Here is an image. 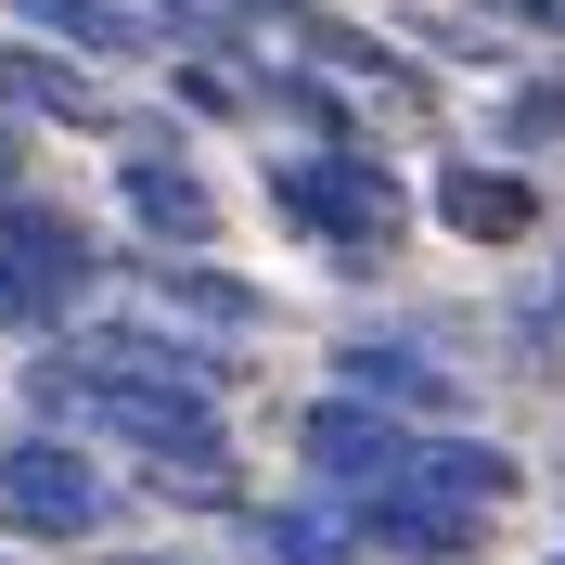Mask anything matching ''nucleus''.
I'll use <instances>...</instances> for the list:
<instances>
[{
  "mask_svg": "<svg viewBox=\"0 0 565 565\" xmlns=\"http://www.w3.org/2000/svg\"><path fill=\"white\" fill-rule=\"evenodd\" d=\"M0 514L39 540H90L104 527V476H90V450H65V437H13L0 450Z\"/></svg>",
  "mask_w": 565,
  "mask_h": 565,
  "instance_id": "obj_1",
  "label": "nucleus"
},
{
  "mask_svg": "<svg viewBox=\"0 0 565 565\" xmlns=\"http://www.w3.org/2000/svg\"><path fill=\"white\" fill-rule=\"evenodd\" d=\"M270 206L282 218H309V232H334V245H386L398 232V180L386 168H360V154H321V168H270Z\"/></svg>",
  "mask_w": 565,
  "mask_h": 565,
  "instance_id": "obj_2",
  "label": "nucleus"
},
{
  "mask_svg": "<svg viewBox=\"0 0 565 565\" xmlns=\"http://www.w3.org/2000/svg\"><path fill=\"white\" fill-rule=\"evenodd\" d=\"M309 462L321 476H360V489H398V476L424 462V437L386 424V412H360V398H321L309 412Z\"/></svg>",
  "mask_w": 565,
  "mask_h": 565,
  "instance_id": "obj_3",
  "label": "nucleus"
},
{
  "mask_svg": "<svg viewBox=\"0 0 565 565\" xmlns=\"http://www.w3.org/2000/svg\"><path fill=\"white\" fill-rule=\"evenodd\" d=\"M104 348V386H232V360L218 348H193V334H154V321H116V334H90Z\"/></svg>",
  "mask_w": 565,
  "mask_h": 565,
  "instance_id": "obj_4",
  "label": "nucleus"
},
{
  "mask_svg": "<svg viewBox=\"0 0 565 565\" xmlns=\"http://www.w3.org/2000/svg\"><path fill=\"white\" fill-rule=\"evenodd\" d=\"M0 257H13L39 296H77V282H90V232L52 218V206H26V193H0Z\"/></svg>",
  "mask_w": 565,
  "mask_h": 565,
  "instance_id": "obj_5",
  "label": "nucleus"
},
{
  "mask_svg": "<svg viewBox=\"0 0 565 565\" xmlns=\"http://www.w3.org/2000/svg\"><path fill=\"white\" fill-rule=\"evenodd\" d=\"M0 104L52 116V129H104V90L77 65H52V52H26V39H0Z\"/></svg>",
  "mask_w": 565,
  "mask_h": 565,
  "instance_id": "obj_6",
  "label": "nucleus"
},
{
  "mask_svg": "<svg viewBox=\"0 0 565 565\" xmlns=\"http://www.w3.org/2000/svg\"><path fill=\"white\" fill-rule=\"evenodd\" d=\"M129 218H141V232H168V245H206V232H218L206 180L168 168V154H129Z\"/></svg>",
  "mask_w": 565,
  "mask_h": 565,
  "instance_id": "obj_7",
  "label": "nucleus"
},
{
  "mask_svg": "<svg viewBox=\"0 0 565 565\" xmlns=\"http://www.w3.org/2000/svg\"><path fill=\"white\" fill-rule=\"evenodd\" d=\"M437 206H450V232H476V245H514V232L540 218V193H527L514 168H450V180H437Z\"/></svg>",
  "mask_w": 565,
  "mask_h": 565,
  "instance_id": "obj_8",
  "label": "nucleus"
},
{
  "mask_svg": "<svg viewBox=\"0 0 565 565\" xmlns=\"http://www.w3.org/2000/svg\"><path fill=\"white\" fill-rule=\"evenodd\" d=\"M13 13H26L39 39H65V52H90V65H116V52H141V39H154V26L129 13V0H13Z\"/></svg>",
  "mask_w": 565,
  "mask_h": 565,
  "instance_id": "obj_9",
  "label": "nucleus"
},
{
  "mask_svg": "<svg viewBox=\"0 0 565 565\" xmlns=\"http://www.w3.org/2000/svg\"><path fill=\"white\" fill-rule=\"evenodd\" d=\"M412 476H424V489H450V501H501V489H514V462H501V450H462V437H424Z\"/></svg>",
  "mask_w": 565,
  "mask_h": 565,
  "instance_id": "obj_10",
  "label": "nucleus"
},
{
  "mask_svg": "<svg viewBox=\"0 0 565 565\" xmlns=\"http://www.w3.org/2000/svg\"><path fill=\"white\" fill-rule=\"evenodd\" d=\"M348 386L360 398H437V373H424L412 348H348Z\"/></svg>",
  "mask_w": 565,
  "mask_h": 565,
  "instance_id": "obj_11",
  "label": "nucleus"
},
{
  "mask_svg": "<svg viewBox=\"0 0 565 565\" xmlns=\"http://www.w3.org/2000/svg\"><path fill=\"white\" fill-rule=\"evenodd\" d=\"M168 296H180V309H206V321H257V296H245L232 270H206V257H180V270H168Z\"/></svg>",
  "mask_w": 565,
  "mask_h": 565,
  "instance_id": "obj_12",
  "label": "nucleus"
},
{
  "mask_svg": "<svg viewBox=\"0 0 565 565\" xmlns=\"http://www.w3.org/2000/svg\"><path fill=\"white\" fill-rule=\"evenodd\" d=\"M270 565H348V540L309 527V514H282V527H270Z\"/></svg>",
  "mask_w": 565,
  "mask_h": 565,
  "instance_id": "obj_13",
  "label": "nucleus"
},
{
  "mask_svg": "<svg viewBox=\"0 0 565 565\" xmlns=\"http://www.w3.org/2000/svg\"><path fill=\"white\" fill-rule=\"evenodd\" d=\"M270 104L296 116V129H348V104H334V90H321V77H270Z\"/></svg>",
  "mask_w": 565,
  "mask_h": 565,
  "instance_id": "obj_14",
  "label": "nucleus"
},
{
  "mask_svg": "<svg viewBox=\"0 0 565 565\" xmlns=\"http://www.w3.org/2000/svg\"><path fill=\"white\" fill-rule=\"evenodd\" d=\"M39 309H52V296H39V282L13 270V257H0V321H39Z\"/></svg>",
  "mask_w": 565,
  "mask_h": 565,
  "instance_id": "obj_15",
  "label": "nucleus"
},
{
  "mask_svg": "<svg viewBox=\"0 0 565 565\" xmlns=\"http://www.w3.org/2000/svg\"><path fill=\"white\" fill-rule=\"evenodd\" d=\"M514 13H527V26H565V0H514Z\"/></svg>",
  "mask_w": 565,
  "mask_h": 565,
  "instance_id": "obj_16",
  "label": "nucleus"
},
{
  "mask_svg": "<svg viewBox=\"0 0 565 565\" xmlns=\"http://www.w3.org/2000/svg\"><path fill=\"white\" fill-rule=\"evenodd\" d=\"M218 13H296V0H218Z\"/></svg>",
  "mask_w": 565,
  "mask_h": 565,
  "instance_id": "obj_17",
  "label": "nucleus"
}]
</instances>
